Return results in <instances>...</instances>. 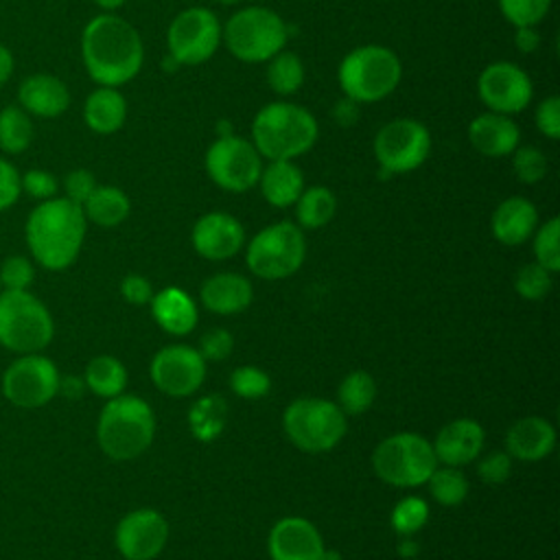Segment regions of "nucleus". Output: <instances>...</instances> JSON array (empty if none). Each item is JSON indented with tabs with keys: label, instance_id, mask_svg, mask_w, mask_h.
<instances>
[{
	"label": "nucleus",
	"instance_id": "f03ea898",
	"mask_svg": "<svg viewBox=\"0 0 560 560\" xmlns=\"http://www.w3.org/2000/svg\"><path fill=\"white\" fill-rule=\"evenodd\" d=\"M88 219L83 208L66 197L39 201L24 225V238L31 256L48 271L68 269L85 241Z\"/></svg>",
	"mask_w": 560,
	"mask_h": 560
},
{
	"label": "nucleus",
	"instance_id": "bf43d9fd",
	"mask_svg": "<svg viewBox=\"0 0 560 560\" xmlns=\"http://www.w3.org/2000/svg\"><path fill=\"white\" fill-rule=\"evenodd\" d=\"M217 2H219V4H228V7H230V4H236V2H241V0H217Z\"/></svg>",
	"mask_w": 560,
	"mask_h": 560
},
{
	"label": "nucleus",
	"instance_id": "ddd939ff",
	"mask_svg": "<svg viewBox=\"0 0 560 560\" xmlns=\"http://www.w3.org/2000/svg\"><path fill=\"white\" fill-rule=\"evenodd\" d=\"M372 147L383 175L409 173L429 158L431 133L416 118H394L376 131Z\"/></svg>",
	"mask_w": 560,
	"mask_h": 560
},
{
	"label": "nucleus",
	"instance_id": "6ab92c4d",
	"mask_svg": "<svg viewBox=\"0 0 560 560\" xmlns=\"http://www.w3.org/2000/svg\"><path fill=\"white\" fill-rule=\"evenodd\" d=\"M271 560H322L326 547L317 527L304 516L280 518L267 538Z\"/></svg>",
	"mask_w": 560,
	"mask_h": 560
},
{
	"label": "nucleus",
	"instance_id": "72a5a7b5",
	"mask_svg": "<svg viewBox=\"0 0 560 560\" xmlns=\"http://www.w3.org/2000/svg\"><path fill=\"white\" fill-rule=\"evenodd\" d=\"M376 398V383L374 378L363 372L354 370L343 376L337 389V405L346 416H359L372 407Z\"/></svg>",
	"mask_w": 560,
	"mask_h": 560
},
{
	"label": "nucleus",
	"instance_id": "6e6552de",
	"mask_svg": "<svg viewBox=\"0 0 560 560\" xmlns=\"http://www.w3.org/2000/svg\"><path fill=\"white\" fill-rule=\"evenodd\" d=\"M287 438L304 453H326L335 448L348 429V416L326 398H298L282 416Z\"/></svg>",
	"mask_w": 560,
	"mask_h": 560
},
{
	"label": "nucleus",
	"instance_id": "5fc2aeb1",
	"mask_svg": "<svg viewBox=\"0 0 560 560\" xmlns=\"http://www.w3.org/2000/svg\"><path fill=\"white\" fill-rule=\"evenodd\" d=\"M85 389V381L79 376H61L59 378V394L68 398H81Z\"/></svg>",
	"mask_w": 560,
	"mask_h": 560
},
{
	"label": "nucleus",
	"instance_id": "49530a36",
	"mask_svg": "<svg viewBox=\"0 0 560 560\" xmlns=\"http://www.w3.org/2000/svg\"><path fill=\"white\" fill-rule=\"evenodd\" d=\"M477 472H479V477H481L486 483L499 486V483L508 481V477H510V472H512V457H510L505 451H492L490 455H486V457L479 462Z\"/></svg>",
	"mask_w": 560,
	"mask_h": 560
},
{
	"label": "nucleus",
	"instance_id": "393cba45",
	"mask_svg": "<svg viewBox=\"0 0 560 560\" xmlns=\"http://www.w3.org/2000/svg\"><path fill=\"white\" fill-rule=\"evenodd\" d=\"M201 304L217 315H234L252 304V282L234 271H221L210 276L201 284Z\"/></svg>",
	"mask_w": 560,
	"mask_h": 560
},
{
	"label": "nucleus",
	"instance_id": "5701e85b",
	"mask_svg": "<svg viewBox=\"0 0 560 560\" xmlns=\"http://www.w3.org/2000/svg\"><path fill=\"white\" fill-rule=\"evenodd\" d=\"M556 446V429L540 416L516 420L505 433V453L521 462H538Z\"/></svg>",
	"mask_w": 560,
	"mask_h": 560
},
{
	"label": "nucleus",
	"instance_id": "603ef678",
	"mask_svg": "<svg viewBox=\"0 0 560 560\" xmlns=\"http://www.w3.org/2000/svg\"><path fill=\"white\" fill-rule=\"evenodd\" d=\"M359 103L343 96L335 107H332V118L341 125V127H352L359 120Z\"/></svg>",
	"mask_w": 560,
	"mask_h": 560
},
{
	"label": "nucleus",
	"instance_id": "4c0bfd02",
	"mask_svg": "<svg viewBox=\"0 0 560 560\" xmlns=\"http://www.w3.org/2000/svg\"><path fill=\"white\" fill-rule=\"evenodd\" d=\"M551 9V0H499V11L514 28L536 26Z\"/></svg>",
	"mask_w": 560,
	"mask_h": 560
},
{
	"label": "nucleus",
	"instance_id": "de8ad7c7",
	"mask_svg": "<svg viewBox=\"0 0 560 560\" xmlns=\"http://www.w3.org/2000/svg\"><path fill=\"white\" fill-rule=\"evenodd\" d=\"M96 179L92 175V171L88 168H74L63 177V197L83 206V201L92 195V190L96 188Z\"/></svg>",
	"mask_w": 560,
	"mask_h": 560
},
{
	"label": "nucleus",
	"instance_id": "f704fd0d",
	"mask_svg": "<svg viewBox=\"0 0 560 560\" xmlns=\"http://www.w3.org/2000/svg\"><path fill=\"white\" fill-rule=\"evenodd\" d=\"M267 83L280 96H289L298 92L304 83L302 59L295 52H289L284 48L276 52L267 63Z\"/></svg>",
	"mask_w": 560,
	"mask_h": 560
},
{
	"label": "nucleus",
	"instance_id": "58836bf2",
	"mask_svg": "<svg viewBox=\"0 0 560 560\" xmlns=\"http://www.w3.org/2000/svg\"><path fill=\"white\" fill-rule=\"evenodd\" d=\"M551 276L553 273L540 267L538 262L523 265L514 276V289L523 300H542L545 295H549L553 287Z\"/></svg>",
	"mask_w": 560,
	"mask_h": 560
},
{
	"label": "nucleus",
	"instance_id": "c03bdc74",
	"mask_svg": "<svg viewBox=\"0 0 560 560\" xmlns=\"http://www.w3.org/2000/svg\"><path fill=\"white\" fill-rule=\"evenodd\" d=\"M20 184H22V192H26L37 201L52 199L57 197V190H59L57 177L44 168H28L26 173H20Z\"/></svg>",
	"mask_w": 560,
	"mask_h": 560
},
{
	"label": "nucleus",
	"instance_id": "13d9d810",
	"mask_svg": "<svg viewBox=\"0 0 560 560\" xmlns=\"http://www.w3.org/2000/svg\"><path fill=\"white\" fill-rule=\"evenodd\" d=\"M322 560H343V558H341V553H339V551H324Z\"/></svg>",
	"mask_w": 560,
	"mask_h": 560
},
{
	"label": "nucleus",
	"instance_id": "7ed1b4c3",
	"mask_svg": "<svg viewBox=\"0 0 560 560\" xmlns=\"http://www.w3.org/2000/svg\"><path fill=\"white\" fill-rule=\"evenodd\" d=\"M317 136L315 116L298 103H267L252 120V144L269 162L304 155L315 147Z\"/></svg>",
	"mask_w": 560,
	"mask_h": 560
},
{
	"label": "nucleus",
	"instance_id": "37998d69",
	"mask_svg": "<svg viewBox=\"0 0 560 560\" xmlns=\"http://www.w3.org/2000/svg\"><path fill=\"white\" fill-rule=\"evenodd\" d=\"M35 280V267L26 256L13 254L0 265V284L7 291H26Z\"/></svg>",
	"mask_w": 560,
	"mask_h": 560
},
{
	"label": "nucleus",
	"instance_id": "a211bd4d",
	"mask_svg": "<svg viewBox=\"0 0 560 560\" xmlns=\"http://www.w3.org/2000/svg\"><path fill=\"white\" fill-rule=\"evenodd\" d=\"M190 241L201 258L225 260L241 252L245 243V230L236 217L214 210L197 219Z\"/></svg>",
	"mask_w": 560,
	"mask_h": 560
},
{
	"label": "nucleus",
	"instance_id": "f257e3e1",
	"mask_svg": "<svg viewBox=\"0 0 560 560\" xmlns=\"http://www.w3.org/2000/svg\"><path fill=\"white\" fill-rule=\"evenodd\" d=\"M81 59L96 85L118 88L140 72L144 46L133 24L116 13H101L83 26Z\"/></svg>",
	"mask_w": 560,
	"mask_h": 560
},
{
	"label": "nucleus",
	"instance_id": "8fccbe9b",
	"mask_svg": "<svg viewBox=\"0 0 560 560\" xmlns=\"http://www.w3.org/2000/svg\"><path fill=\"white\" fill-rule=\"evenodd\" d=\"M22 195L20 171L4 158H0V212L9 210Z\"/></svg>",
	"mask_w": 560,
	"mask_h": 560
},
{
	"label": "nucleus",
	"instance_id": "a19ab883",
	"mask_svg": "<svg viewBox=\"0 0 560 560\" xmlns=\"http://www.w3.org/2000/svg\"><path fill=\"white\" fill-rule=\"evenodd\" d=\"M427 518H429V505L420 497H405L392 510V527L405 536L424 527Z\"/></svg>",
	"mask_w": 560,
	"mask_h": 560
},
{
	"label": "nucleus",
	"instance_id": "052dcab7",
	"mask_svg": "<svg viewBox=\"0 0 560 560\" xmlns=\"http://www.w3.org/2000/svg\"><path fill=\"white\" fill-rule=\"evenodd\" d=\"M0 291H2V284H0Z\"/></svg>",
	"mask_w": 560,
	"mask_h": 560
},
{
	"label": "nucleus",
	"instance_id": "a18cd8bd",
	"mask_svg": "<svg viewBox=\"0 0 560 560\" xmlns=\"http://www.w3.org/2000/svg\"><path fill=\"white\" fill-rule=\"evenodd\" d=\"M534 122L545 138L558 140L560 138V98L558 96L542 98L534 112Z\"/></svg>",
	"mask_w": 560,
	"mask_h": 560
},
{
	"label": "nucleus",
	"instance_id": "79ce46f5",
	"mask_svg": "<svg viewBox=\"0 0 560 560\" xmlns=\"http://www.w3.org/2000/svg\"><path fill=\"white\" fill-rule=\"evenodd\" d=\"M512 168L518 182L536 184L547 175V158L536 147H516L512 153Z\"/></svg>",
	"mask_w": 560,
	"mask_h": 560
},
{
	"label": "nucleus",
	"instance_id": "e433bc0d",
	"mask_svg": "<svg viewBox=\"0 0 560 560\" xmlns=\"http://www.w3.org/2000/svg\"><path fill=\"white\" fill-rule=\"evenodd\" d=\"M534 256L540 267L556 273L560 271V219L551 217L534 230Z\"/></svg>",
	"mask_w": 560,
	"mask_h": 560
},
{
	"label": "nucleus",
	"instance_id": "4be33fe9",
	"mask_svg": "<svg viewBox=\"0 0 560 560\" xmlns=\"http://www.w3.org/2000/svg\"><path fill=\"white\" fill-rule=\"evenodd\" d=\"M518 125L505 114L486 112L472 118V122L468 125V142L486 158L510 155L518 147Z\"/></svg>",
	"mask_w": 560,
	"mask_h": 560
},
{
	"label": "nucleus",
	"instance_id": "a878e982",
	"mask_svg": "<svg viewBox=\"0 0 560 560\" xmlns=\"http://www.w3.org/2000/svg\"><path fill=\"white\" fill-rule=\"evenodd\" d=\"M151 315L162 330L182 337L188 335L197 324L195 300L179 287H166L151 298Z\"/></svg>",
	"mask_w": 560,
	"mask_h": 560
},
{
	"label": "nucleus",
	"instance_id": "6e6d98bb",
	"mask_svg": "<svg viewBox=\"0 0 560 560\" xmlns=\"http://www.w3.org/2000/svg\"><path fill=\"white\" fill-rule=\"evenodd\" d=\"M13 68H15V59H13V52L9 50V46L0 44V88L11 79L13 74Z\"/></svg>",
	"mask_w": 560,
	"mask_h": 560
},
{
	"label": "nucleus",
	"instance_id": "4468645a",
	"mask_svg": "<svg viewBox=\"0 0 560 560\" xmlns=\"http://www.w3.org/2000/svg\"><path fill=\"white\" fill-rule=\"evenodd\" d=\"M221 22L206 7H188L177 13L166 31L168 57L179 66H199L208 61L221 44Z\"/></svg>",
	"mask_w": 560,
	"mask_h": 560
},
{
	"label": "nucleus",
	"instance_id": "423d86ee",
	"mask_svg": "<svg viewBox=\"0 0 560 560\" xmlns=\"http://www.w3.org/2000/svg\"><path fill=\"white\" fill-rule=\"evenodd\" d=\"M289 28L280 13L267 7H245L228 18L221 39L232 57L245 63L269 61L287 44Z\"/></svg>",
	"mask_w": 560,
	"mask_h": 560
},
{
	"label": "nucleus",
	"instance_id": "dca6fc26",
	"mask_svg": "<svg viewBox=\"0 0 560 560\" xmlns=\"http://www.w3.org/2000/svg\"><path fill=\"white\" fill-rule=\"evenodd\" d=\"M149 372L153 385L162 394L186 398L201 387L206 378V361L199 350L177 343L155 352Z\"/></svg>",
	"mask_w": 560,
	"mask_h": 560
},
{
	"label": "nucleus",
	"instance_id": "c85d7f7f",
	"mask_svg": "<svg viewBox=\"0 0 560 560\" xmlns=\"http://www.w3.org/2000/svg\"><path fill=\"white\" fill-rule=\"evenodd\" d=\"M81 208L85 219L94 225L116 228L129 217L131 201L118 186H96Z\"/></svg>",
	"mask_w": 560,
	"mask_h": 560
},
{
	"label": "nucleus",
	"instance_id": "473e14b6",
	"mask_svg": "<svg viewBox=\"0 0 560 560\" xmlns=\"http://www.w3.org/2000/svg\"><path fill=\"white\" fill-rule=\"evenodd\" d=\"M33 120L20 105L0 109V151L7 155L24 153L33 142Z\"/></svg>",
	"mask_w": 560,
	"mask_h": 560
},
{
	"label": "nucleus",
	"instance_id": "c756f323",
	"mask_svg": "<svg viewBox=\"0 0 560 560\" xmlns=\"http://www.w3.org/2000/svg\"><path fill=\"white\" fill-rule=\"evenodd\" d=\"M83 381L92 394L109 400L125 392L127 368L112 354H98L88 361Z\"/></svg>",
	"mask_w": 560,
	"mask_h": 560
},
{
	"label": "nucleus",
	"instance_id": "cd10ccee",
	"mask_svg": "<svg viewBox=\"0 0 560 560\" xmlns=\"http://www.w3.org/2000/svg\"><path fill=\"white\" fill-rule=\"evenodd\" d=\"M265 201L273 208H289L304 190V175L293 160H271L258 177Z\"/></svg>",
	"mask_w": 560,
	"mask_h": 560
},
{
	"label": "nucleus",
	"instance_id": "bb28decb",
	"mask_svg": "<svg viewBox=\"0 0 560 560\" xmlns=\"http://www.w3.org/2000/svg\"><path fill=\"white\" fill-rule=\"evenodd\" d=\"M127 120V98L118 88L98 85L83 103V122L101 136L118 131Z\"/></svg>",
	"mask_w": 560,
	"mask_h": 560
},
{
	"label": "nucleus",
	"instance_id": "7c9ffc66",
	"mask_svg": "<svg viewBox=\"0 0 560 560\" xmlns=\"http://www.w3.org/2000/svg\"><path fill=\"white\" fill-rule=\"evenodd\" d=\"M225 422H228V402L219 394L201 396L188 411L190 433L201 442H210L219 438Z\"/></svg>",
	"mask_w": 560,
	"mask_h": 560
},
{
	"label": "nucleus",
	"instance_id": "412c9836",
	"mask_svg": "<svg viewBox=\"0 0 560 560\" xmlns=\"http://www.w3.org/2000/svg\"><path fill=\"white\" fill-rule=\"evenodd\" d=\"M483 440L486 433L477 420L457 418L438 431L431 446L438 462L444 466H464L481 453Z\"/></svg>",
	"mask_w": 560,
	"mask_h": 560
},
{
	"label": "nucleus",
	"instance_id": "39448f33",
	"mask_svg": "<svg viewBox=\"0 0 560 560\" xmlns=\"http://www.w3.org/2000/svg\"><path fill=\"white\" fill-rule=\"evenodd\" d=\"M402 79L398 55L381 44L352 48L339 63L337 81L343 96L361 103H376L389 96Z\"/></svg>",
	"mask_w": 560,
	"mask_h": 560
},
{
	"label": "nucleus",
	"instance_id": "2f4dec72",
	"mask_svg": "<svg viewBox=\"0 0 560 560\" xmlns=\"http://www.w3.org/2000/svg\"><path fill=\"white\" fill-rule=\"evenodd\" d=\"M293 206H295V217H298L300 228L317 230V228H324L335 217L337 199L330 188L311 186L300 192V197Z\"/></svg>",
	"mask_w": 560,
	"mask_h": 560
},
{
	"label": "nucleus",
	"instance_id": "09e8293b",
	"mask_svg": "<svg viewBox=\"0 0 560 560\" xmlns=\"http://www.w3.org/2000/svg\"><path fill=\"white\" fill-rule=\"evenodd\" d=\"M234 346V337L223 330V328H214L210 332H206L201 337V346H199V354L203 357V361H223L225 357H230Z\"/></svg>",
	"mask_w": 560,
	"mask_h": 560
},
{
	"label": "nucleus",
	"instance_id": "4d7b16f0",
	"mask_svg": "<svg viewBox=\"0 0 560 560\" xmlns=\"http://www.w3.org/2000/svg\"><path fill=\"white\" fill-rule=\"evenodd\" d=\"M98 9H103V13H114L116 9H120L127 0H92Z\"/></svg>",
	"mask_w": 560,
	"mask_h": 560
},
{
	"label": "nucleus",
	"instance_id": "f8f14e48",
	"mask_svg": "<svg viewBox=\"0 0 560 560\" xmlns=\"http://www.w3.org/2000/svg\"><path fill=\"white\" fill-rule=\"evenodd\" d=\"M208 177L228 192H245L258 184L262 158L252 144L236 133L219 136L203 155Z\"/></svg>",
	"mask_w": 560,
	"mask_h": 560
},
{
	"label": "nucleus",
	"instance_id": "c9c22d12",
	"mask_svg": "<svg viewBox=\"0 0 560 560\" xmlns=\"http://www.w3.org/2000/svg\"><path fill=\"white\" fill-rule=\"evenodd\" d=\"M431 497L446 508L459 505L468 497V481L457 466H442L431 472L427 479Z\"/></svg>",
	"mask_w": 560,
	"mask_h": 560
},
{
	"label": "nucleus",
	"instance_id": "f3484780",
	"mask_svg": "<svg viewBox=\"0 0 560 560\" xmlns=\"http://www.w3.org/2000/svg\"><path fill=\"white\" fill-rule=\"evenodd\" d=\"M168 540V523L158 510L140 508L125 514L114 534L116 549L125 560H153Z\"/></svg>",
	"mask_w": 560,
	"mask_h": 560
},
{
	"label": "nucleus",
	"instance_id": "ea45409f",
	"mask_svg": "<svg viewBox=\"0 0 560 560\" xmlns=\"http://www.w3.org/2000/svg\"><path fill=\"white\" fill-rule=\"evenodd\" d=\"M230 387L236 396L247 398V400H256V398H262V396L269 394L271 378L265 370H260L256 365H241L232 372Z\"/></svg>",
	"mask_w": 560,
	"mask_h": 560
},
{
	"label": "nucleus",
	"instance_id": "b1692460",
	"mask_svg": "<svg viewBox=\"0 0 560 560\" xmlns=\"http://www.w3.org/2000/svg\"><path fill=\"white\" fill-rule=\"evenodd\" d=\"M490 228L499 243L510 245V247L521 245L538 228V210L525 197H518V195L508 197L494 208Z\"/></svg>",
	"mask_w": 560,
	"mask_h": 560
},
{
	"label": "nucleus",
	"instance_id": "9d476101",
	"mask_svg": "<svg viewBox=\"0 0 560 560\" xmlns=\"http://www.w3.org/2000/svg\"><path fill=\"white\" fill-rule=\"evenodd\" d=\"M306 256L302 228L291 221H278L262 228L247 243L245 260L254 276L265 280H282L293 276Z\"/></svg>",
	"mask_w": 560,
	"mask_h": 560
},
{
	"label": "nucleus",
	"instance_id": "1a4fd4ad",
	"mask_svg": "<svg viewBox=\"0 0 560 560\" xmlns=\"http://www.w3.org/2000/svg\"><path fill=\"white\" fill-rule=\"evenodd\" d=\"M372 466L378 479L396 488H416L427 483L438 468V457L427 438L418 433H394L376 444Z\"/></svg>",
	"mask_w": 560,
	"mask_h": 560
},
{
	"label": "nucleus",
	"instance_id": "aec40b11",
	"mask_svg": "<svg viewBox=\"0 0 560 560\" xmlns=\"http://www.w3.org/2000/svg\"><path fill=\"white\" fill-rule=\"evenodd\" d=\"M18 105L37 118H57L70 107L68 85L48 72H35L22 79L18 88Z\"/></svg>",
	"mask_w": 560,
	"mask_h": 560
},
{
	"label": "nucleus",
	"instance_id": "2eb2a0df",
	"mask_svg": "<svg viewBox=\"0 0 560 560\" xmlns=\"http://www.w3.org/2000/svg\"><path fill=\"white\" fill-rule=\"evenodd\" d=\"M477 92L488 112L512 116L532 103L534 85L521 66L512 61H494L481 70Z\"/></svg>",
	"mask_w": 560,
	"mask_h": 560
},
{
	"label": "nucleus",
	"instance_id": "20e7f679",
	"mask_svg": "<svg viewBox=\"0 0 560 560\" xmlns=\"http://www.w3.org/2000/svg\"><path fill=\"white\" fill-rule=\"evenodd\" d=\"M155 435V416L147 400L133 394H118L105 402L96 422V440L101 451L127 462L142 455Z\"/></svg>",
	"mask_w": 560,
	"mask_h": 560
},
{
	"label": "nucleus",
	"instance_id": "9b49d317",
	"mask_svg": "<svg viewBox=\"0 0 560 560\" xmlns=\"http://www.w3.org/2000/svg\"><path fill=\"white\" fill-rule=\"evenodd\" d=\"M59 368L42 352L18 354L2 372V396L20 409H37L59 394Z\"/></svg>",
	"mask_w": 560,
	"mask_h": 560
},
{
	"label": "nucleus",
	"instance_id": "864d4df0",
	"mask_svg": "<svg viewBox=\"0 0 560 560\" xmlns=\"http://www.w3.org/2000/svg\"><path fill=\"white\" fill-rule=\"evenodd\" d=\"M514 44L523 55L536 52V48L540 46V35L536 26H518L514 33Z\"/></svg>",
	"mask_w": 560,
	"mask_h": 560
},
{
	"label": "nucleus",
	"instance_id": "0eeeda50",
	"mask_svg": "<svg viewBox=\"0 0 560 560\" xmlns=\"http://www.w3.org/2000/svg\"><path fill=\"white\" fill-rule=\"evenodd\" d=\"M55 337L48 306L26 291H0V346L15 354L42 352Z\"/></svg>",
	"mask_w": 560,
	"mask_h": 560
},
{
	"label": "nucleus",
	"instance_id": "3c124183",
	"mask_svg": "<svg viewBox=\"0 0 560 560\" xmlns=\"http://www.w3.org/2000/svg\"><path fill=\"white\" fill-rule=\"evenodd\" d=\"M120 295L129 302V304H147L151 302L153 298V287L151 282L144 278V276H138V273H129L122 278L120 282Z\"/></svg>",
	"mask_w": 560,
	"mask_h": 560
}]
</instances>
